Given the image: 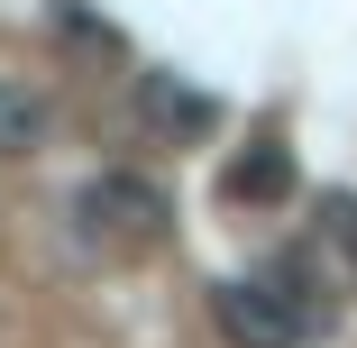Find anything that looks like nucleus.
<instances>
[{"mask_svg": "<svg viewBox=\"0 0 357 348\" xmlns=\"http://www.w3.org/2000/svg\"><path fill=\"white\" fill-rule=\"evenodd\" d=\"M211 321L229 348H303V339H321L330 294H312L303 266H266V275H229L211 294Z\"/></svg>", "mask_w": 357, "mask_h": 348, "instance_id": "obj_1", "label": "nucleus"}, {"mask_svg": "<svg viewBox=\"0 0 357 348\" xmlns=\"http://www.w3.org/2000/svg\"><path fill=\"white\" fill-rule=\"evenodd\" d=\"M74 220H83V239H92V248L137 257V248H156V239H165V220H174V211H165V192H156L147 174H128V165H119V174H92V183H83Z\"/></svg>", "mask_w": 357, "mask_h": 348, "instance_id": "obj_2", "label": "nucleus"}, {"mask_svg": "<svg viewBox=\"0 0 357 348\" xmlns=\"http://www.w3.org/2000/svg\"><path fill=\"white\" fill-rule=\"evenodd\" d=\"M137 110H147L165 137H211V119H220V101L174 83V74H137Z\"/></svg>", "mask_w": 357, "mask_h": 348, "instance_id": "obj_3", "label": "nucleus"}, {"mask_svg": "<svg viewBox=\"0 0 357 348\" xmlns=\"http://www.w3.org/2000/svg\"><path fill=\"white\" fill-rule=\"evenodd\" d=\"M284 192H294V156H284V137H257L229 165V202H284Z\"/></svg>", "mask_w": 357, "mask_h": 348, "instance_id": "obj_4", "label": "nucleus"}, {"mask_svg": "<svg viewBox=\"0 0 357 348\" xmlns=\"http://www.w3.org/2000/svg\"><path fill=\"white\" fill-rule=\"evenodd\" d=\"M37 137H46V101H37L28 83L0 74V156H28Z\"/></svg>", "mask_w": 357, "mask_h": 348, "instance_id": "obj_5", "label": "nucleus"}, {"mask_svg": "<svg viewBox=\"0 0 357 348\" xmlns=\"http://www.w3.org/2000/svg\"><path fill=\"white\" fill-rule=\"evenodd\" d=\"M321 239H330V257L357 275V192H321Z\"/></svg>", "mask_w": 357, "mask_h": 348, "instance_id": "obj_6", "label": "nucleus"}]
</instances>
